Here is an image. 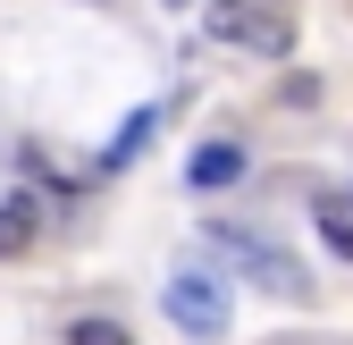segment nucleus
<instances>
[{"mask_svg": "<svg viewBox=\"0 0 353 345\" xmlns=\"http://www.w3.org/2000/svg\"><path fill=\"white\" fill-rule=\"evenodd\" d=\"M210 42H228V51H261V59H286V51H294V17L270 9V0H210Z\"/></svg>", "mask_w": 353, "mask_h": 345, "instance_id": "1", "label": "nucleus"}, {"mask_svg": "<svg viewBox=\"0 0 353 345\" xmlns=\"http://www.w3.org/2000/svg\"><path fill=\"white\" fill-rule=\"evenodd\" d=\"M168 320L185 328V337H219V328H228V286H219L210 262H185V270L168 278Z\"/></svg>", "mask_w": 353, "mask_h": 345, "instance_id": "2", "label": "nucleus"}, {"mask_svg": "<svg viewBox=\"0 0 353 345\" xmlns=\"http://www.w3.org/2000/svg\"><path fill=\"white\" fill-rule=\"evenodd\" d=\"M219 244H228V253H236V270H244V278H261L270 295H312V278H303V270L286 262V253H278L270 236H236V228H228Z\"/></svg>", "mask_w": 353, "mask_h": 345, "instance_id": "3", "label": "nucleus"}, {"mask_svg": "<svg viewBox=\"0 0 353 345\" xmlns=\"http://www.w3.org/2000/svg\"><path fill=\"white\" fill-rule=\"evenodd\" d=\"M236 177H244V152H236V144H202L194 168H185L194 194H219V186H236Z\"/></svg>", "mask_w": 353, "mask_h": 345, "instance_id": "4", "label": "nucleus"}, {"mask_svg": "<svg viewBox=\"0 0 353 345\" xmlns=\"http://www.w3.org/2000/svg\"><path fill=\"white\" fill-rule=\"evenodd\" d=\"M34 219H42L34 194H9V202H0V262H17V253L34 244Z\"/></svg>", "mask_w": 353, "mask_h": 345, "instance_id": "5", "label": "nucleus"}, {"mask_svg": "<svg viewBox=\"0 0 353 345\" xmlns=\"http://www.w3.org/2000/svg\"><path fill=\"white\" fill-rule=\"evenodd\" d=\"M312 219H320V236H328V244L345 253V262H353V202H336V194H320V202H312Z\"/></svg>", "mask_w": 353, "mask_h": 345, "instance_id": "6", "label": "nucleus"}, {"mask_svg": "<svg viewBox=\"0 0 353 345\" xmlns=\"http://www.w3.org/2000/svg\"><path fill=\"white\" fill-rule=\"evenodd\" d=\"M152 126H160V110H135V118H126V135H118V144L101 152V168H126V160H135V152L152 144Z\"/></svg>", "mask_w": 353, "mask_h": 345, "instance_id": "7", "label": "nucleus"}, {"mask_svg": "<svg viewBox=\"0 0 353 345\" xmlns=\"http://www.w3.org/2000/svg\"><path fill=\"white\" fill-rule=\"evenodd\" d=\"M68 345H135L118 320H68Z\"/></svg>", "mask_w": 353, "mask_h": 345, "instance_id": "8", "label": "nucleus"}, {"mask_svg": "<svg viewBox=\"0 0 353 345\" xmlns=\"http://www.w3.org/2000/svg\"><path fill=\"white\" fill-rule=\"evenodd\" d=\"M168 9H185V0H168Z\"/></svg>", "mask_w": 353, "mask_h": 345, "instance_id": "9", "label": "nucleus"}]
</instances>
